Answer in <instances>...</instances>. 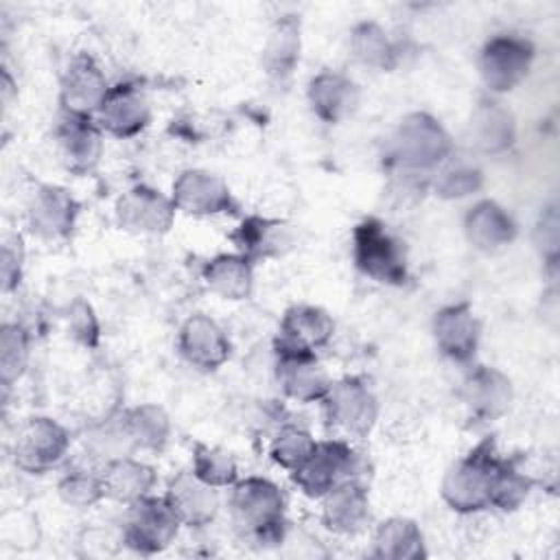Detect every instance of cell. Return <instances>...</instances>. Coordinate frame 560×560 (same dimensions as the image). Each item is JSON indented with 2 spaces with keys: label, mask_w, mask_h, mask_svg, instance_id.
Instances as JSON below:
<instances>
[{
  "label": "cell",
  "mask_w": 560,
  "mask_h": 560,
  "mask_svg": "<svg viewBox=\"0 0 560 560\" xmlns=\"http://www.w3.org/2000/svg\"><path fill=\"white\" fill-rule=\"evenodd\" d=\"M68 328L72 332V337L88 346L94 348L98 343V335H101V326L98 319L92 311V306L85 300H74L68 308Z\"/></svg>",
  "instance_id": "39"
},
{
  "label": "cell",
  "mask_w": 560,
  "mask_h": 560,
  "mask_svg": "<svg viewBox=\"0 0 560 560\" xmlns=\"http://www.w3.org/2000/svg\"><path fill=\"white\" fill-rule=\"evenodd\" d=\"M315 440L313 435L306 431V429H300V427H284L271 442V448H269V455L271 459L282 466L284 470L293 472L298 470L306 457L313 453L315 448Z\"/></svg>",
  "instance_id": "36"
},
{
  "label": "cell",
  "mask_w": 560,
  "mask_h": 560,
  "mask_svg": "<svg viewBox=\"0 0 560 560\" xmlns=\"http://www.w3.org/2000/svg\"><path fill=\"white\" fill-rule=\"evenodd\" d=\"M192 475L208 486L225 488L238 481V466L234 457L221 448L195 444L192 448Z\"/></svg>",
  "instance_id": "34"
},
{
  "label": "cell",
  "mask_w": 560,
  "mask_h": 560,
  "mask_svg": "<svg viewBox=\"0 0 560 560\" xmlns=\"http://www.w3.org/2000/svg\"><path fill=\"white\" fill-rule=\"evenodd\" d=\"M179 518L168 505L166 497L147 494L129 503L122 540L140 553H158L166 549L179 529Z\"/></svg>",
  "instance_id": "7"
},
{
  "label": "cell",
  "mask_w": 560,
  "mask_h": 560,
  "mask_svg": "<svg viewBox=\"0 0 560 560\" xmlns=\"http://www.w3.org/2000/svg\"><path fill=\"white\" fill-rule=\"evenodd\" d=\"M433 337L438 350L444 357L457 363H466L477 352L481 324L468 302L448 304L433 317Z\"/></svg>",
  "instance_id": "14"
},
{
  "label": "cell",
  "mask_w": 560,
  "mask_h": 560,
  "mask_svg": "<svg viewBox=\"0 0 560 560\" xmlns=\"http://www.w3.org/2000/svg\"><path fill=\"white\" fill-rule=\"evenodd\" d=\"M326 424L346 438H365L378 418V402L372 389L357 376L330 383L322 400Z\"/></svg>",
  "instance_id": "5"
},
{
  "label": "cell",
  "mask_w": 560,
  "mask_h": 560,
  "mask_svg": "<svg viewBox=\"0 0 560 560\" xmlns=\"http://www.w3.org/2000/svg\"><path fill=\"white\" fill-rule=\"evenodd\" d=\"M284 232L287 228L280 219L247 217L230 238L236 243L238 254H243L254 262L258 258L280 254V245L287 243Z\"/></svg>",
  "instance_id": "29"
},
{
  "label": "cell",
  "mask_w": 560,
  "mask_h": 560,
  "mask_svg": "<svg viewBox=\"0 0 560 560\" xmlns=\"http://www.w3.org/2000/svg\"><path fill=\"white\" fill-rule=\"evenodd\" d=\"M173 203L192 217H214L236 212V201L228 184L203 168H188L173 182Z\"/></svg>",
  "instance_id": "11"
},
{
  "label": "cell",
  "mask_w": 560,
  "mask_h": 560,
  "mask_svg": "<svg viewBox=\"0 0 560 560\" xmlns=\"http://www.w3.org/2000/svg\"><path fill=\"white\" fill-rule=\"evenodd\" d=\"M475 144L486 153H499L514 140V120L499 103H481L470 122Z\"/></svg>",
  "instance_id": "32"
},
{
  "label": "cell",
  "mask_w": 560,
  "mask_h": 560,
  "mask_svg": "<svg viewBox=\"0 0 560 560\" xmlns=\"http://www.w3.org/2000/svg\"><path fill=\"white\" fill-rule=\"evenodd\" d=\"M177 348L192 368L203 372L219 370L230 359L232 350L223 328L206 315H192L182 324Z\"/></svg>",
  "instance_id": "15"
},
{
  "label": "cell",
  "mask_w": 560,
  "mask_h": 560,
  "mask_svg": "<svg viewBox=\"0 0 560 560\" xmlns=\"http://www.w3.org/2000/svg\"><path fill=\"white\" fill-rule=\"evenodd\" d=\"M118 427L125 442L133 448L160 451L171 435L168 416L158 405H138L133 409H127L125 413H120Z\"/></svg>",
  "instance_id": "27"
},
{
  "label": "cell",
  "mask_w": 560,
  "mask_h": 560,
  "mask_svg": "<svg viewBox=\"0 0 560 560\" xmlns=\"http://www.w3.org/2000/svg\"><path fill=\"white\" fill-rule=\"evenodd\" d=\"M481 182H483V177L477 166L459 162V160L455 162V158L451 155L446 160V166L435 177V192L444 199H459V197H466V195L479 190Z\"/></svg>",
  "instance_id": "37"
},
{
  "label": "cell",
  "mask_w": 560,
  "mask_h": 560,
  "mask_svg": "<svg viewBox=\"0 0 560 560\" xmlns=\"http://www.w3.org/2000/svg\"><path fill=\"white\" fill-rule=\"evenodd\" d=\"M308 105L313 114L328 122H341L350 118L359 105V88L341 72L324 70L308 83Z\"/></svg>",
  "instance_id": "20"
},
{
  "label": "cell",
  "mask_w": 560,
  "mask_h": 560,
  "mask_svg": "<svg viewBox=\"0 0 560 560\" xmlns=\"http://www.w3.org/2000/svg\"><path fill=\"white\" fill-rule=\"evenodd\" d=\"M322 523L337 534H354L363 529L370 516L368 490L352 477L335 486L328 494L322 497Z\"/></svg>",
  "instance_id": "23"
},
{
  "label": "cell",
  "mask_w": 560,
  "mask_h": 560,
  "mask_svg": "<svg viewBox=\"0 0 560 560\" xmlns=\"http://www.w3.org/2000/svg\"><path fill=\"white\" fill-rule=\"evenodd\" d=\"M22 260H24L22 238L9 236L2 245V291H11L20 284Z\"/></svg>",
  "instance_id": "40"
},
{
  "label": "cell",
  "mask_w": 560,
  "mask_h": 560,
  "mask_svg": "<svg viewBox=\"0 0 560 560\" xmlns=\"http://www.w3.org/2000/svg\"><path fill=\"white\" fill-rule=\"evenodd\" d=\"M332 330H335V322L324 308L311 306V304H295L287 308V313L282 315L280 330H278L280 335L276 343L315 352L317 348L330 341Z\"/></svg>",
  "instance_id": "24"
},
{
  "label": "cell",
  "mask_w": 560,
  "mask_h": 560,
  "mask_svg": "<svg viewBox=\"0 0 560 560\" xmlns=\"http://www.w3.org/2000/svg\"><path fill=\"white\" fill-rule=\"evenodd\" d=\"M453 155V142L446 129L424 112L407 114L389 142V162L407 173H429Z\"/></svg>",
  "instance_id": "2"
},
{
  "label": "cell",
  "mask_w": 560,
  "mask_h": 560,
  "mask_svg": "<svg viewBox=\"0 0 560 560\" xmlns=\"http://www.w3.org/2000/svg\"><path fill=\"white\" fill-rule=\"evenodd\" d=\"M499 453L492 438H483L444 475L442 499L455 512L470 514L490 508L492 479L499 464Z\"/></svg>",
  "instance_id": "3"
},
{
  "label": "cell",
  "mask_w": 560,
  "mask_h": 560,
  "mask_svg": "<svg viewBox=\"0 0 560 560\" xmlns=\"http://www.w3.org/2000/svg\"><path fill=\"white\" fill-rule=\"evenodd\" d=\"M59 497L72 505V508H90L98 503L105 497V488L101 481V472H88V470H72L68 472L59 486Z\"/></svg>",
  "instance_id": "38"
},
{
  "label": "cell",
  "mask_w": 560,
  "mask_h": 560,
  "mask_svg": "<svg viewBox=\"0 0 560 560\" xmlns=\"http://www.w3.org/2000/svg\"><path fill=\"white\" fill-rule=\"evenodd\" d=\"M101 481L105 497L129 505L151 494V488L155 486V470L144 462L118 455L105 462L101 468Z\"/></svg>",
  "instance_id": "25"
},
{
  "label": "cell",
  "mask_w": 560,
  "mask_h": 560,
  "mask_svg": "<svg viewBox=\"0 0 560 560\" xmlns=\"http://www.w3.org/2000/svg\"><path fill=\"white\" fill-rule=\"evenodd\" d=\"M94 116L103 131L116 138H131L147 127L151 112L136 85L118 83L107 90Z\"/></svg>",
  "instance_id": "18"
},
{
  "label": "cell",
  "mask_w": 560,
  "mask_h": 560,
  "mask_svg": "<svg viewBox=\"0 0 560 560\" xmlns=\"http://www.w3.org/2000/svg\"><path fill=\"white\" fill-rule=\"evenodd\" d=\"M359 466L357 453L343 438L317 442L306 462L291 472L295 486L313 499H322L341 481L354 477Z\"/></svg>",
  "instance_id": "6"
},
{
  "label": "cell",
  "mask_w": 560,
  "mask_h": 560,
  "mask_svg": "<svg viewBox=\"0 0 560 560\" xmlns=\"http://www.w3.org/2000/svg\"><path fill=\"white\" fill-rule=\"evenodd\" d=\"M230 512L243 538L258 545L280 542L284 536V497L262 477H245L232 486Z\"/></svg>",
  "instance_id": "1"
},
{
  "label": "cell",
  "mask_w": 560,
  "mask_h": 560,
  "mask_svg": "<svg viewBox=\"0 0 560 560\" xmlns=\"http://www.w3.org/2000/svg\"><path fill=\"white\" fill-rule=\"evenodd\" d=\"M350 52L354 59L372 70L389 72L398 63V50L376 22H359L350 33Z\"/></svg>",
  "instance_id": "30"
},
{
  "label": "cell",
  "mask_w": 560,
  "mask_h": 560,
  "mask_svg": "<svg viewBox=\"0 0 560 560\" xmlns=\"http://www.w3.org/2000/svg\"><path fill=\"white\" fill-rule=\"evenodd\" d=\"M300 57V22L295 15L278 20L262 50V63L271 77H289Z\"/></svg>",
  "instance_id": "31"
},
{
  "label": "cell",
  "mask_w": 560,
  "mask_h": 560,
  "mask_svg": "<svg viewBox=\"0 0 560 560\" xmlns=\"http://www.w3.org/2000/svg\"><path fill=\"white\" fill-rule=\"evenodd\" d=\"M534 46L521 35H494L479 52V74L490 92L514 90L529 72Z\"/></svg>",
  "instance_id": "8"
},
{
  "label": "cell",
  "mask_w": 560,
  "mask_h": 560,
  "mask_svg": "<svg viewBox=\"0 0 560 560\" xmlns=\"http://www.w3.org/2000/svg\"><path fill=\"white\" fill-rule=\"evenodd\" d=\"M164 497L177 514L179 523L188 527L208 525L219 510L217 488L197 479L192 470L173 477Z\"/></svg>",
  "instance_id": "21"
},
{
  "label": "cell",
  "mask_w": 560,
  "mask_h": 560,
  "mask_svg": "<svg viewBox=\"0 0 560 560\" xmlns=\"http://www.w3.org/2000/svg\"><path fill=\"white\" fill-rule=\"evenodd\" d=\"M276 378L282 392L298 402L324 400L330 378L313 350L276 343Z\"/></svg>",
  "instance_id": "10"
},
{
  "label": "cell",
  "mask_w": 560,
  "mask_h": 560,
  "mask_svg": "<svg viewBox=\"0 0 560 560\" xmlns=\"http://www.w3.org/2000/svg\"><path fill=\"white\" fill-rule=\"evenodd\" d=\"M103 129L88 114H74L61 109L55 138L59 155L70 173H90L103 153Z\"/></svg>",
  "instance_id": "12"
},
{
  "label": "cell",
  "mask_w": 560,
  "mask_h": 560,
  "mask_svg": "<svg viewBox=\"0 0 560 560\" xmlns=\"http://www.w3.org/2000/svg\"><path fill=\"white\" fill-rule=\"evenodd\" d=\"M372 556L383 560H418L424 558V538L411 518L394 516L376 527Z\"/></svg>",
  "instance_id": "28"
},
{
  "label": "cell",
  "mask_w": 560,
  "mask_h": 560,
  "mask_svg": "<svg viewBox=\"0 0 560 560\" xmlns=\"http://www.w3.org/2000/svg\"><path fill=\"white\" fill-rule=\"evenodd\" d=\"M512 383L510 378L488 365H477L468 372L462 383V400L470 413L483 422L501 418L512 405Z\"/></svg>",
  "instance_id": "19"
},
{
  "label": "cell",
  "mask_w": 560,
  "mask_h": 560,
  "mask_svg": "<svg viewBox=\"0 0 560 560\" xmlns=\"http://www.w3.org/2000/svg\"><path fill=\"white\" fill-rule=\"evenodd\" d=\"M28 363V332L18 322L2 324L0 330V378L11 387L26 370Z\"/></svg>",
  "instance_id": "35"
},
{
  "label": "cell",
  "mask_w": 560,
  "mask_h": 560,
  "mask_svg": "<svg viewBox=\"0 0 560 560\" xmlns=\"http://www.w3.org/2000/svg\"><path fill=\"white\" fill-rule=\"evenodd\" d=\"M201 278L223 300H247L254 291V267L243 254H219L210 258L201 269Z\"/></svg>",
  "instance_id": "26"
},
{
  "label": "cell",
  "mask_w": 560,
  "mask_h": 560,
  "mask_svg": "<svg viewBox=\"0 0 560 560\" xmlns=\"http://www.w3.org/2000/svg\"><path fill=\"white\" fill-rule=\"evenodd\" d=\"M352 258L357 269L381 284H402L407 260L402 243L374 217L363 219L352 234Z\"/></svg>",
  "instance_id": "4"
},
{
  "label": "cell",
  "mask_w": 560,
  "mask_h": 560,
  "mask_svg": "<svg viewBox=\"0 0 560 560\" xmlns=\"http://www.w3.org/2000/svg\"><path fill=\"white\" fill-rule=\"evenodd\" d=\"M464 234L475 249L490 254L514 241L516 223L497 201L483 199L466 212Z\"/></svg>",
  "instance_id": "22"
},
{
  "label": "cell",
  "mask_w": 560,
  "mask_h": 560,
  "mask_svg": "<svg viewBox=\"0 0 560 560\" xmlns=\"http://www.w3.org/2000/svg\"><path fill=\"white\" fill-rule=\"evenodd\" d=\"M107 90L109 85L98 63L90 55L79 52L70 59L61 79V109L94 116Z\"/></svg>",
  "instance_id": "17"
},
{
  "label": "cell",
  "mask_w": 560,
  "mask_h": 560,
  "mask_svg": "<svg viewBox=\"0 0 560 560\" xmlns=\"http://www.w3.org/2000/svg\"><path fill=\"white\" fill-rule=\"evenodd\" d=\"M175 203L151 186L129 188L116 203L118 225L133 234H164L175 219Z\"/></svg>",
  "instance_id": "13"
},
{
  "label": "cell",
  "mask_w": 560,
  "mask_h": 560,
  "mask_svg": "<svg viewBox=\"0 0 560 560\" xmlns=\"http://www.w3.org/2000/svg\"><path fill=\"white\" fill-rule=\"evenodd\" d=\"M70 435L52 418L37 416L24 422L15 440V464L33 475L55 468L68 453Z\"/></svg>",
  "instance_id": "9"
},
{
  "label": "cell",
  "mask_w": 560,
  "mask_h": 560,
  "mask_svg": "<svg viewBox=\"0 0 560 560\" xmlns=\"http://www.w3.org/2000/svg\"><path fill=\"white\" fill-rule=\"evenodd\" d=\"M79 217L77 199L61 186L42 184L28 206L31 230L46 241L68 238Z\"/></svg>",
  "instance_id": "16"
},
{
  "label": "cell",
  "mask_w": 560,
  "mask_h": 560,
  "mask_svg": "<svg viewBox=\"0 0 560 560\" xmlns=\"http://www.w3.org/2000/svg\"><path fill=\"white\" fill-rule=\"evenodd\" d=\"M532 486H534V479L516 468V459L501 457L497 464V470H494V479H492L490 505L505 510V512L516 510L529 494Z\"/></svg>",
  "instance_id": "33"
}]
</instances>
